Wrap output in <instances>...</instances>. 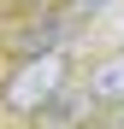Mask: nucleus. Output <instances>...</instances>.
Wrapping results in <instances>:
<instances>
[{"label": "nucleus", "instance_id": "1", "mask_svg": "<svg viewBox=\"0 0 124 129\" xmlns=\"http://www.w3.org/2000/svg\"><path fill=\"white\" fill-rule=\"evenodd\" d=\"M53 94H59V53L53 47L36 53L24 71H12V82H6V106L12 112H47Z\"/></svg>", "mask_w": 124, "mask_h": 129}, {"label": "nucleus", "instance_id": "2", "mask_svg": "<svg viewBox=\"0 0 124 129\" xmlns=\"http://www.w3.org/2000/svg\"><path fill=\"white\" fill-rule=\"evenodd\" d=\"M89 100H124V53H112L107 64H95L89 71Z\"/></svg>", "mask_w": 124, "mask_h": 129}]
</instances>
